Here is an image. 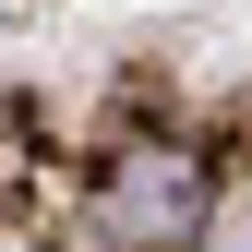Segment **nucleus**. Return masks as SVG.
I'll return each mask as SVG.
<instances>
[{
    "mask_svg": "<svg viewBox=\"0 0 252 252\" xmlns=\"http://www.w3.org/2000/svg\"><path fill=\"white\" fill-rule=\"evenodd\" d=\"M204 156H180V144H120L108 168H96V204H108V228L120 252H180L204 228Z\"/></svg>",
    "mask_w": 252,
    "mask_h": 252,
    "instance_id": "1",
    "label": "nucleus"
},
{
    "mask_svg": "<svg viewBox=\"0 0 252 252\" xmlns=\"http://www.w3.org/2000/svg\"><path fill=\"white\" fill-rule=\"evenodd\" d=\"M0 12H12V0H0Z\"/></svg>",
    "mask_w": 252,
    "mask_h": 252,
    "instance_id": "2",
    "label": "nucleus"
}]
</instances>
